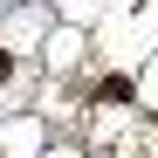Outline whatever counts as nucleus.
Listing matches in <instances>:
<instances>
[{"label":"nucleus","mask_w":158,"mask_h":158,"mask_svg":"<svg viewBox=\"0 0 158 158\" xmlns=\"http://www.w3.org/2000/svg\"><path fill=\"white\" fill-rule=\"evenodd\" d=\"M96 96H103V103H131V76H103Z\"/></svg>","instance_id":"obj_1"},{"label":"nucleus","mask_w":158,"mask_h":158,"mask_svg":"<svg viewBox=\"0 0 158 158\" xmlns=\"http://www.w3.org/2000/svg\"><path fill=\"white\" fill-rule=\"evenodd\" d=\"M7 76H14V55H7V48H0V83H7Z\"/></svg>","instance_id":"obj_2"}]
</instances>
